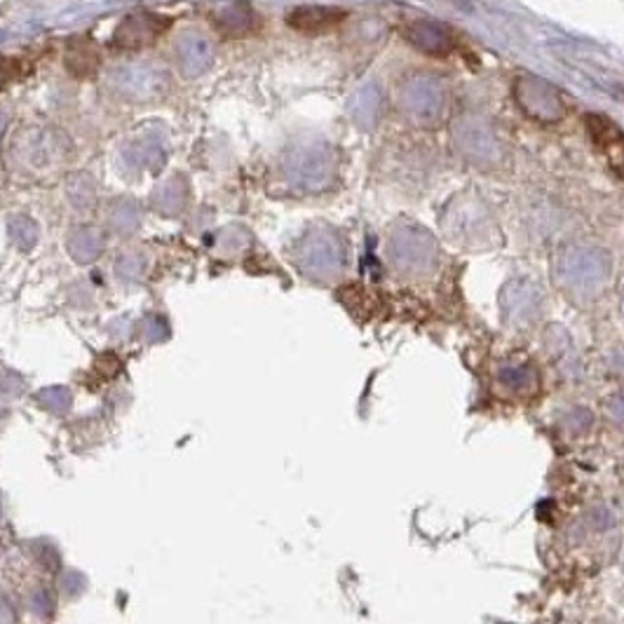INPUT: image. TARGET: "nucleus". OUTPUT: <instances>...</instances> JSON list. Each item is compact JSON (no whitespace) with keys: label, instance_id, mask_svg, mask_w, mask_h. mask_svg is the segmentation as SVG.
<instances>
[{"label":"nucleus","instance_id":"8","mask_svg":"<svg viewBox=\"0 0 624 624\" xmlns=\"http://www.w3.org/2000/svg\"><path fill=\"white\" fill-rule=\"evenodd\" d=\"M17 71H20V62L0 54V89H3L12 78H17Z\"/></svg>","mask_w":624,"mask_h":624},{"label":"nucleus","instance_id":"2","mask_svg":"<svg viewBox=\"0 0 624 624\" xmlns=\"http://www.w3.org/2000/svg\"><path fill=\"white\" fill-rule=\"evenodd\" d=\"M341 22H345V10L341 8H324V6H305L291 10L287 17V24L293 31L320 35L336 29Z\"/></svg>","mask_w":624,"mask_h":624},{"label":"nucleus","instance_id":"4","mask_svg":"<svg viewBox=\"0 0 624 624\" xmlns=\"http://www.w3.org/2000/svg\"><path fill=\"white\" fill-rule=\"evenodd\" d=\"M498 385L505 390L507 397L528 399V397L538 395L540 376L534 366L509 362V364H503L498 369Z\"/></svg>","mask_w":624,"mask_h":624},{"label":"nucleus","instance_id":"1","mask_svg":"<svg viewBox=\"0 0 624 624\" xmlns=\"http://www.w3.org/2000/svg\"><path fill=\"white\" fill-rule=\"evenodd\" d=\"M170 26L172 20L162 14H153V12L127 14L118 24L111 45L122 52H137L143 47H151Z\"/></svg>","mask_w":624,"mask_h":624},{"label":"nucleus","instance_id":"7","mask_svg":"<svg viewBox=\"0 0 624 624\" xmlns=\"http://www.w3.org/2000/svg\"><path fill=\"white\" fill-rule=\"evenodd\" d=\"M603 411H605V416H609V420H611L613 426L624 428V390L611 395L609 401H605Z\"/></svg>","mask_w":624,"mask_h":624},{"label":"nucleus","instance_id":"3","mask_svg":"<svg viewBox=\"0 0 624 624\" xmlns=\"http://www.w3.org/2000/svg\"><path fill=\"white\" fill-rule=\"evenodd\" d=\"M64 64L73 78L95 76L101 64V54H99L97 43L92 41L89 35H73V39L66 43Z\"/></svg>","mask_w":624,"mask_h":624},{"label":"nucleus","instance_id":"6","mask_svg":"<svg viewBox=\"0 0 624 624\" xmlns=\"http://www.w3.org/2000/svg\"><path fill=\"white\" fill-rule=\"evenodd\" d=\"M254 17L256 14H251V10L247 6H233V8L224 10L222 20H216V26L222 33L237 39V35H243V33L254 29V24H251Z\"/></svg>","mask_w":624,"mask_h":624},{"label":"nucleus","instance_id":"5","mask_svg":"<svg viewBox=\"0 0 624 624\" xmlns=\"http://www.w3.org/2000/svg\"><path fill=\"white\" fill-rule=\"evenodd\" d=\"M590 132L611 168L624 176V132L603 118H590Z\"/></svg>","mask_w":624,"mask_h":624}]
</instances>
